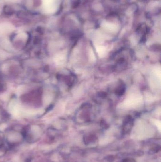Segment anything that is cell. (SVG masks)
<instances>
[{
  "label": "cell",
  "mask_w": 161,
  "mask_h": 162,
  "mask_svg": "<svg viewBox=\"0 0 161 162\" xmlns=\"http://www.w3.org/2000/svg\"><path fill=\"white\" fill-rule=\"evenodd\" d=\"M96 50L98 54L100 56H104L106 53V48H104V46H98L96 48Z\"/></svg>",
  "instance_id": "7a4b0ae2"
},
{
  "label": "cell",
  "mask_w": 161,
  "mask_h": 162,
  "mask_svg": "<svg viewBox=\"0 0 161 162\" xmlns=\"http://www.w3.org/2000/svg\"><path fill=\"white\" fill-rule=\"evenodd\" d=\"M43 9L47 13H53L56 10L57 0H42Z\"/></svg>",
  "instance_id": "6da1fadb"
},
{
  "label": "cell",
  "mask_w": 161,
  "mask_h": 162,
  "mask_svg": "<svg viewBox=\"0 0 161 162\" xmlns=\"http://www.w3.org/2000/svg\"><path fill=\"white\" fill-rule=\"evenodd\" d=\"M155 123H156V125L157 127H158L159 130H160V128H161V123H160V121H158L157 120H156V121H155Z\"/></svg>",
  "instance_id": "3957f363"
}]
</instances>
